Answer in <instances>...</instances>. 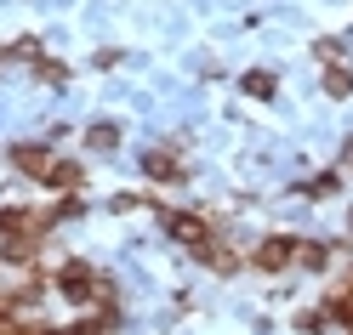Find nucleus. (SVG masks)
Masks as SVG:
<instances>
[{
  "label": "nucleus",
  "instance_id": "obj_15",
  "mask_svg": "<svg viewBox=\"0 0 353 335\" xmlns=\"http://www.w3.org/2000/svg\"><path fill=\"white\" fill-rule=\"evenodd\" d=\"M296 329H302V335H325V329H330V312H325V307H302V312H296Z\"/></svg>",
  "mask_w": 353,
  "mask_h": 335
},
{
  "label": "nucleus",
  "instance_id": "obj_9",
  "mask_svg": "<svg viewBox=\"0 0 353 335\" xmlns=\"http://www.w3.org/2000/svg\"><path fill=\"white\" fill-rule=\"evenodd\" d=\"M114 324H120V318H114V307H103V312H80V318L63 329V335H108Z\"/></svg>",
  "mask_w": 353,
  "mask_h": 335
},
{
  "label": "nucleus",
  "instance_id": "obj_5",
  "mask_svg": "<svg viewBox=\"0 0 353 335\" xmlns=\"http://www.w3.org/2000/svg\"><path fill=\"white\" fill-rule=\"evenodd\" d=\"M46 239L52 233H6V239H0V256H6L12 267H29L40 250H46Z\"/></svg>",
  "mask_w": 353,
  "mask_h": 335
},
{
  "label": "nucleus",
  "instance_id": "obj_10",
  "mask_svg": "<svg viewBox=\"0 0 353 335\" xmlns=\"http://www.w3.org/2000/svg\"><path fill=\"white\" fill-rule=\"evenodd\" d=\"M46 188H57V193H80V188H85V171L69 165V160H57V171L46 176Z\"/></svg>",
  "mask_w": 353,
  "mask_h": 335
},
{
  "label": "nucleus",
  "instance_id": "obj_20",
  "mask_svg": "<svg viewBox=\"0 0 353 335\" xmlns=\"http://www.w3.org/2000/svg\"><path fill=\"white\" fill-rule=\"evenodd\" d=\"M342 165H353V142H347V148H342Z\"/></svg>",
  "mask_w": 353,
  "mask_h": 335
},
{
  "label": "nucleus",
  "instance_id": "obj_3",
  "mask_svg": "<svg viewBox=\"0 0 353 335\" xmlns=\"http://www.w3.org/2000/svg\"><path fill=\"white\" fill-rule=\"evenodd\" d=\"M160 221H165V233H171L176 244H188V250H200V244L216 233L211 221H205V216H194V210H165Z\"/></svg>",
  "mask_w": 353,
  "mask_h": 335
},
{
  "label": "nucleus",
  "instance_id": "obj_14",
  "mask_svg": "<svg viewBox=\"0 0 353 335\" xmlns=\"http://www.w3.org/2000/svg\"><path fill=\"white\" fill-rule=\"evenodd\" d=\"M336 188H342V176H336V171H319L314 182H302L296 193H307V199H330V193H336Z\"/></svg>",
  "mask_w": 353,
  "mask_h": 335
},
{
  "label": "nucleus",
  "instance_id": "obj_16",
  "mask_svg": "<svg viewBox=\"0 0 353 335\" xmlns=\"http://www.w3.org/2000/svg\"><path fill=\"white\" fill-rule=\"evenodd\" d=\"M34 74H40V80H52V85H63V80H69V69H63L57 57H46V52L34 57Z\"/></svg>",
  "mask_w": 353,
  "mask_h": 335
},
{
  "label": "nucleus",
  "instance_id": "obj_1",
  "mask_svg": "<svg viewBox=\"0 0 353 335\" xmlns=\"http://www.w3.org/2000/svg\"><path fill=\"white\" fill-rule=\"evenodd\" d=\"M57 290H63L74 307H85V301L114 307V284H108L97 267H85V261H63V267H57Z\"/></svg>",
  "mask_w": 353,
  "mask_h": 335
},
{
  "label": "nucleus",
  "instance_id": "obj_7",
  "mask_svg": "<svg viewBox=\"0 0 353 335\" xmlns=\"http://www.w3.org/2000/svg\"><path fill=\"white\" fill-rule=\"evenodd\" d=\"M143 171L154 176V182H183V176H188L183 160H176L171 148H148V153H143Z\"/></svg>",
  "mask_w": 353,
  "mask_h": 335
},
{
  "label": "nucleus",
  "instance_id": "obj_12",
  "mask_svg": "<svg viewBox=\"0 0 353 335\" xmlns=\"http://www.w3.org/2000/svg\"><path fill=\"white\" fill-rule=\"evenodd\" d=\"M85 142H92L97 153H108V148H120V125H114V120H97L92 131H85Z\"/></svg>",
  "mask_w": 353,
  "mask_h": 335
},
{
  "label": "nucleus",
  "instance_id": "obj_21",
  "mask_svg": "<svg viewBox=\"0 0 353 335\" xmlns=\"http://www.w3.org/2000/svg\"><path fill=\"white\" fill-rule=\"evenodd\" d=\"M347 228H353V216H347Z\"/></svg>",
  "mask_w": 353,
  "mask_h": 335
},
{
  "label": "nucleus",
  "instance_id": "obj_17",
  "mask_svg": "<svg viewBox=\"0 0 353 335\" xmlns=\"http://www.w3.org/2000/svg\"><path fill=\"white\" fill-rule=\"evenodd\" d=\"M0 335H40V324L17 318V312H0Z\"/></svg>",
  "mask_w": 353,
  "mask_h": 335
},
{
  "label": "nucleus",
  "instance_id": "obj_4",
  "mask_svg": "<svg viewBox=\"0 0 353 335\" xmlns=\"http://www.w3.org/2000/svg\"><path fill=\"white\" fill-rule=\"evenodd\" d=\"M12 165L23 171V176H34V182H46V176L57 171V153L40 148V142H17V148H12Z\"/></svg>",
  "mask_w": 353,
  "mask_h": 335
},
{
  "label": "nucleus",
  "instance_id": "obj_8",
  "mask_svg": "<svg viewBox=\"0 0 353 335\" xmlns=\"http://www.w3.org/2000/svg\"><path fill=\"white\" fill-rule=\"evenodd\" d=\"M194 256H200L211 273H223V279H228V273H239V250H234V244H223V239H205Z\"/></svg>",
  "mask_w": 353,
  "mask_h": 335
},
{
  "label": "nucleus",
  "instance_id": "obj_19",
  "mask_svg": "<svg viewBox=\"0 0 353 335\" xmlns=\"http://www.w3.org/2000/svg\"><path fill=\"white\" fill-rule=\"evenodd\" d=\"M314 57H319V63H325V69H330V63H336V57H342V46H336V40H319V46H314Z\"/></svg>",
  "mask_w": 353,
  "mask_h": 335
},
{
  "label": "nucleus",
  "instance_id": "obj_18",
  "mask_svg": "<svg viewBox=\"0 0 353 335\" xmlns=\"http://www.w3.org/2000/svg\"><path fill=\"white\" fill-rule=\"evenodd\" d=\"M296 261H302V267H314V273H319V267L330 261V250H325V244H302V250H296Z\"/></svg>",
  "mask_w": 353,
  "mask_h": 335
},
{
  "label": "nucleus",
  "instance_id": "obj_2",
  "mask_svg": "<svg viewBox=\"0 0 353 335\" xmlns=\"http://www.w3.org/2000/svg\"><path fill=\"white\" fill-rule=\"evenodd\" d=\"M296 250H302V244H296L291 233H268V239H262L256 250H251V261L262 267V273H285V267L296 261Z\"/></svg>",
  "mask_w": 353,
  "mask_h": 335
},
{
  "label": "nucleus",
  "instance_id": "obj_22",
  "mask_svg": "<svg viewBox=\"0 0 353 335\" xmlns=\"http://www.w3.org/2000/svg\"><path fill=\"white\" fill-rule=\"evenodd\" d=\"M347 279H353V273H347Z\"/></svg>",
  "mask_w": 353,
  "mask_h": 335
},
{
  "label": "nucleus",
  "instance_id": "obj_6",
  "mask_svg": "<svg viewBox=\"0 0 353 335\" xmlns=\"http://www.w3.org/2000/svg\"><path fill=\"white\" fill-rule=\"evenodd\" d=\"M319 307L330 312V324H342V329L353 335V279H342V284H330Z\"/></svg>",
  "mask_w": 353,
  "mask_h": 335
},
{
  "label": "nucleus",
  "instance_id": "obj_11",
  "mask_svg": "<svg viewBox=\"0 0 353 335\" xmlns=\"http://www.w3.org/2000/svg\"><path fill=\"white\" fill-rule=\"evenodd\" d=\"M239 85H245V97H256V102H268L274 91H279V80L268 74V69H251L245 80H239Z\"/></svg>",
  "mask_w": 353,
  "mask_h": 335
},
{
  "label": "nucleus",
  "instance_id": "obj_13",
  "mask_svg": "<svg viewBox=\"0 0 353 335\" xmlns=\"http://www.w3.org/2000/svg\"><path fill=\"white\" fill-rule=\"evenodd\" d=\"M325 97H353V69L330 63V69H325Z\"/></svg>",
  "mask_w": 353,
  "mask_h": 335
}]
</instances>
